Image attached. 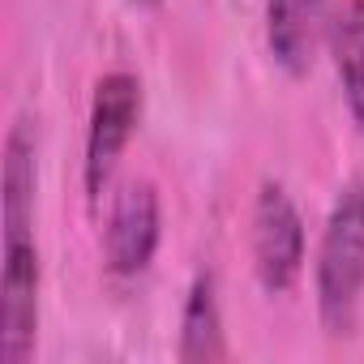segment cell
<instances>
[{
	"label": "cell",
	"instance_id": "6da1fadb",
	"mask_svg": "<svg viewBox=\"0 0 364 364\" xmlns=\"http://www.w3.org/2000/svg\"><path fill=\"white\" fill-rule=\"evenodd\" d=\"M39 133L18 116L5 133L0 163V364H26L39 338L43 262L35 240Z\"/></svg>",
	"mask_w": 364,
	"mask_h": 364
},
{
	"label": "cell",
	"instance_id": "7a4b0ae2",
	"mask_svg": "<svg viewBox=\"0 0 364 364\" xmlns=\"http://www.w3.org/2000/svg\"><path fill=\"white\" fill-rule=\"evenodd\" d=\"M313 291L321 326L334 338L351 334L364 296V180H347L330 202L313 257Z\"/></svg>",
	"mask_w": 364,
	"mask_h": 364
},
{
	"label": "cell",
	"instance_id": "3957f363",
	"mask_svg": "<svg viewBox=\"0 0 364 364\" xmlns=\"http://www.w3.org/2000/svg\"><path fill=\"white\" fill-rule=\"evenodd\" d=\"M141 82L124 69H112L95 82L90 95V116H86V150H82V185L86 198L99 202L103 189L112 185V176L141 124Z\"/></svg>",
	"mask_w": 364,
	"mask_h": 364
},
{
	"label": "cell",
	"instance_id": "277c9868",
	"mask_svg": "<svg viewBox=\"0 0 364 364\" xmlns=\"http://www.w3.org/2000/svg\"><path fill=\"white\" fill-rule=\"evenodd\" d=\"M253 274L266 296L291 291V283L304 270V219L291 202V193L279 180H262L253 198Z\"/></svg>",
	"mask_w": 364,
	"mask_h": 364
},
{
	"label": "cell",
	"instance_id": "5b68a950",
	"mask_svg": "<svg viewBox=\"0 0 364 364\" xmlns=\"http://www.w3.org/2000/svg\"><path fill=\"white\" fill-rule=\"evenodd\" d=\"M163 240V206L150 180H129L112 198L103 228V266L116 283H133L150 270Z\"/></svg>",
	"mask_w": 364,
	"mask_h": 364
},
{
	"label": "cell",
	"instance_id": "8992f818",
	"mask_svg": "<svg viewBox=\"0 0 364 364\" xmlns=\"http://www.w3.org/2000/svg\"><path fill=\"white\" fill-rule=\"evenodd\" d=\"M334 0H266V52L287 77H304L326 43Z\"/></svg>",
	"mask_w": 364,
	"mask_h": 364
},
{
	"label": "cell",
	"instance_id": "52a82bcc",
	"mask_svg": "<svg viewBox=\"0 0 364 364\" xmlns=\"http://www.w3.org/2000/svg\"><path fill=\"white\" fill-rule=\"evenodd\" d=\"M176 355L185 364H210L228 355L223 343V309H219V283L210 270H198L189 291H185V309H180V338H176Z\"/></svg>",
	"mask_w": 364,
	"mask_h": 364
},
{
	"label": "cell",
	"instance_id": "ba28073f",
	"mask_svg": "<svg viewBox=\"0 0 364 364\" xmlns=\"http://www.w3.org/2000/svg\"><path fill=\"white\" fill-rule=\"evenodd\" d=\"M326 52L334 60L343 103L351 120L364 129V0H338L330 26H326Z\"/></svg>",
	"mask_w": 364,
	"mask_h": 364
},
{
	"label": "cell",
	"instance_id": "9c48e42d",
	"mask_svg": "<svg viewBox=\"0 0 364 364\" xmlns=\"http://www.w3.org/2000/svg\"><path fill=\"white\" fill-rule=\"evenodd\" d=\"M133 5H146L150 9V5H163V0H133Z\"/></svg>",
	"mask_w": 364,
	"mask_h": 364
}]
</instances>
